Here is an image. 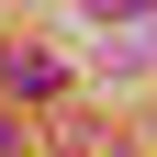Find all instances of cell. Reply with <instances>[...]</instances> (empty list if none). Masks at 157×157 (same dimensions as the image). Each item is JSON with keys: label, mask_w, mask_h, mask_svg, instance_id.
Wrapping results in <instances>:
<instances>
[{"label": "cell", "mask_w": 157, "mask_h": 157, "mask_svg": "<svg viewBox=\"0 0 157 157\" xmlns=\"http://www.w3.org/2000/svg\"><path fill=\"white\" fill-rule=\"evenodd\" d=\"M90 11H101V23H124V11H157V0H90Z\"/></svg>", "instance_id": "obj_2"}, {"label": "cell", "mask_w": 157, "mask_h": 157, "mask_svg": "<svg viewBox=\"0 0 157 157\" xmlns=\"http://www.w3.org/2000/svg\"><path fill=\"white\" fill-rule=\"evenodd\" d=\"M0 157H23V146H11V124H0Z\"/></svg>", "instance_id": "obj_3"}, {"label": "cell", "mask_w": 157, "mask_h": 157, "mask_svg": "<svg viewBox=\"0 0 157 157\" xmlns=\"http://www.w3.org/2000/svg\"><path fill=\"white\" fill-rule=\"evenodd\" d=\"M0 90H11V101H45V90H56V56H45V45L0 56Z\"/></svg>", "instance_id": "obj_1"}]
</instances>
